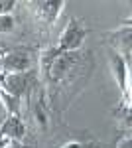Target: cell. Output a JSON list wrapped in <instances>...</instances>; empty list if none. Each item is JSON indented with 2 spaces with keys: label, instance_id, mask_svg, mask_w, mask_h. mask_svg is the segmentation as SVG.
I'll list each match as a JSON object with an SVG mask.
<instances>
[{
  "label": "cell",
  "instance_id": "1",
  "mask_svg": "<svg viewBox=\"0 0 132 148\" xmlns=\"http://www.w3.org/2000/svg\"><path fill=\"white\" fill-rule=\"evenodd\" d=\"M79 63L77 51H61L57 47H49L42 51L40 57V69L44 81L47 85H59L75 71Z\"/></svg>",
  "mask_w": 132,
  "mask_h": 148
},
{
  "label": "cell",
  "instance_id": "2",
  "mask_svg": "<svg viewBox=\"0 0 132 148\" xmlns=\"http://www.w3.org/2000/svg\"><path fill=\"white\" fill-rule=\"evenodd\" d=\"M87 34H89V28L85 26V22L77 20V18H71L65 24L61 36H59L57 49H61V51H79L85 44Z\"/></svg>",
  "mask_w": 132,
  "mask_h": 148
},
{
  "label": "cell",
  "instance_id": "3",
  "mask_svg": "<svg viewBox=\"0 0 132 148\" xmlns=\"http://www.w3.org/2000/svg\"><path fill=\"white\" fill-rule=\"evenodd\" d=\"M32 65V57L24 49L16 51H4V56L0 57V73L8 75V73H26Z\"/></svg>",
  "mask_w": 132,
  "mask_h": 148
},
{
  "label": "cell",
  "instance_id": "4",
  "mask_svg": "<svg viewBox=\"0 0 132 148\" xmlns=\"http://www.w3.org/2000/svg\"><path fill=\"white\" fill-rule=\"evenodd\" d=\"M65 2L61 0H40V2H32L34 8V16L40 24L45 26H53L55 20L59 18V14L63 12Z\"/></svg>",
  "mask_w": 132,
  "mask_h": 148
},
{
  "label": "cell",
  "instance_id": "5",
  "mask_svg": "<svg viewBox=\"0 0 132 148\" xmlns=\"http://www.w3.org/2000/svg\"><path fill=\"white\" fill-rule=\"evenodd\" d=\"M110 71L124 99H130V63H126L124 57L114 51L110 56Z\"/></svg>",
  "mask_w": 132,
  "mask_h": 148
},
{
  "label": "cell",
  "instance_id": "6",
  "mask_svg": "<svg viewBox=\"0 0 132 148\" xmlns=\"http://www.w3.org/2000/svg\"><path fill=\"white\" fill-rule=\"evenodd\" d=\"M30 83H32V75H30L28 71H26V73H8V75H4L2 89L8 93V95L16 97V99L20 101L24 95L28 93Z\"/></svg>",
  "mask_w": 132,
  "mask_h": 148
},
{
  "label": "cell",
  "instance_id": "7",
  "mask_svg": "<svg viewBox=\"0 0 132 148\" xmlns=\"http://www.w3.org/2000/svg\"><path fill=\"white\" fill-rule=\"evenodd\" d=\"M110 42L116 46V53L124 57L126 63H130V20H126L124 24H120L116 30H110L109 34Z\"/></svg>",
  "mask_w": 132,
  "mask_h": 148
},
{
  "label": "cell",
  "instance_id": "8",
  "mask_svg": "<svg viewBox=\"0 0 132 148\" xmlns=\"http://www.w3.org/2000/svg\"><path fill=\"white\" fill-rule=\"evenodd\" d=\"M26 136V126L18 114H8V119L0 125V138L8 142H22Z\"/></svg>",
  "mask_w": 132,
  "mask_h": 148
},
{
  "label": "cell",
  "instance_id": "9",
  "mask_svg": "<svg viewBox=\"0 0 132 148\" xmlns=\"http://www.w3.org/2000/svg\"><path fill=\"white\" fill-rule=\"evenodd\" d=\"M32 114L34 121L40 130H47L49 128V114H47V109H45V99H44V91H38V97L32 105Z\"/></svg>",
  "mask_w": 132,
  "mask_h": 148
},
{
  "label": "cell",
  "instance_id": "10",
  "mask_svg": "<svg viewBox=\"0 0 132 148\" xmlns=\"http://www.w3.org/2000/svg\"><path fill=\"white\" fill-rule=\"evenodd\" d=\"M114 114L120 123V128L126 126V132L130 130V99H122L120 105L114 109Z\"/></svg>",
  "mask_w": 132,
  "mask_h": 148
},
{
  "label": "cell",
  "instance_id": "11",
  "mask_svg": "<svg viewBox=\"0 0 132 148\" xmlns=\"http://www.w3.org/2000/svg\"><path fill=\"white\" fill-rule=\"evenodd\" d=\"M14 16L12 14H6V16H0V34H10L12 30H14Z\"/></svg>",
  "mask_w": 132,
  "mask_h": 148
},
{
  "label": "cell",
  "instance_id": "12",
  "mask_svg": "<svg viewBox=\"0 0 132 148\" xmlns=\"http://www.w3.org/2000/svg\"><path fill=\"white\" fill-rule=\"evenodd\" d=\"M14 6H16V4H14V0H0V16L10 14Z\"/></svg>",
  "mask_w": 132,
  "mask_h": 148
},
{
  "label": "cell",
  "instance_id": "13",
  "mask_svg": "<svg viewBox=\"0 0 132 148\" xmlns=\"http://www.w3.org/2000/svg\"><path fill=\"white\" fill-rule=\"evenodd\" d=\"M59 148H91V144L79 142V140H71V142H65L63 146H59Z\"/></svg>",
  "mask_w": 132,
  "mask_h": 148
},
{
  "label": "cell",
  "instance_id": "14",
  "mask_svg": "<svg viewBox=\"0 0 132 148\" xmlns=\"http://www.w3.org/2000/svg\"><path fill=\"white\" fill-rule=\"evenodd\" d=\"M130 134H126V136H122L120 140H118V144H116V146L118 148H130Z\"/></svg>",
  "mask_w": 132,
  "mask_h": 148
},
{
  "label": "cell",
  "instance_id": "15",
  "mask_svg": "<svg viewBox=\"0 0 132 148\" xmlns=\"http://www.w3.org/2000/svg\"><path fill=\"white\" fill-rule=\"evenodd\" d=\"M6 148H34V146H28V144H22V142H8Z\"/></svg>",
  "mask_w": 132,
  "mask_h": 148
},
{
  "label": "cell",
  "instance_id": "16",
  "mask_svg": "<svg viewBox=\"0 0 132 148\" xmlns=\"http://www.w3.org/2000/svg\"><path fill=\"white\" fill-rule=\"evenodd\" d=\"M2 56H4V49H2V47H0V57H2Z\"/></svg>",
  "mask_w": 132,
  "mask_h": 148
}]
</instances>
